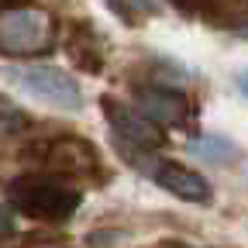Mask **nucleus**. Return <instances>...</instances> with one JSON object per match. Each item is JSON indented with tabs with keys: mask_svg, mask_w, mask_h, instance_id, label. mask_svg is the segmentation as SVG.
<instances>
[{
	"mask_svg": "<svg viewBox=\"0 0 248 248\" xmlns=\"http://www.w3.org/2000/svg\"><path fill=\"white\" fill-rule=\"evenodd\" d=\"M11 234H14V214L0 207V238H11Z\"/></svg>",
	"mask_w": 248,
	"mask_h": 248,
	"instance_id": "9d476101",
	"label": "nucleus"
},
{
	"mask_svg": "<svg viewBox=\"0 0 248 248\" xmlns=\"http://www.w3.org/2000/svg\"><path fill=\"white\" fill-rule=\"evenodd\" d=\"M104 114H107V124L114 128V135L124 141V145H138V148H152L162 141V131L152 117H145L141 110L121 104V100H104Z\"/></svg>",
	"mask_w": 248,
	"mask_h": 248,
	"instance_id": "20e7f679",
	"label": "nucleus"
},
{
	"mask_svg": "<svg viewBox=\"0 0 248 248\" xmlns=\"http://www.w3.org/2000/svg\"><path fill=\"white\" fill-rule=\"evenodd\" d=\"M17 128H24V117H21L11 104H0V135H11V131H17Z\"/></svg>",
	"mask_w": 248,
	"mask_h": 248,
	"instance_id": "1a4fd4ad",
	"label": "nucleus"
},
{
	"mask_svg": "<svg viewBox=\"0 0 248 248\" xmlns=\"http://www.w3.org/2000/svg\"><path fill=\"white\" fill-rule=\"evenodd\" d=\"M138 110L145 117H152L155 124H176V121L186 117L190 104H186V97L176 93V90H155V86H148V90L138 93Z\"/></svg>",
	"mask_w": 248,
	"mask_h": 248,
	"instance_id": "423d86ee",
	"label": "nucleus"
},
{
	"mask_svg": "<svg viewBox=\"0 0 248 248\" xmlns=\"http://www.w3.org/2000/svg\"><path fill=\"white\" fill-rule=\"evenodd\" d=\"M107 7L128 24H141V21L159 14V4H155V0H107Z\"/></svg>",
	"mask_w": 248,
	"mask_h": 248,
	"instance_id": "6e6552de",
	"label": "nucleus"
},
{
	"mask_svg": "<svg viewBox=\"0 0 248 248\" xmlns=\"http://www.w3.org/2000/svg\"><path fill=\"white\" fill-rule=\"evenodd\" d=\"M190 152L203 162H231L238 148L231 138H221V135H203V138H193L190 141Z\"/></svg>",
	"mask_w": 248,
	"mask_h": 248,
	"instance_id": "0eeeda50",
	"label": "nucleus"
},
{
	"mask_svg": "<svg viewBox=\"0 0 248 248\" xmlns=\"http://www.w3.org/2000/svg\"><path fill=\"white\" fill-rule=\"evenodd\" d=\"M11 200L17 210H24L28 217H38V221H66L83 203V197L76 190H66V186H59L52 179H38V176L14 179Z\"/></svg>",
	"mask_w": 248,
	"mask_h": 248,
	"instance_id": "f03ea898",
	"label": "nucleus"
},
{
	"mask_svg": "<svg viewBox=\"0 0 248 248\" xmlns=\"http://www.w3.org/2000/svg\"><path fill=\"white\" fill-rule=\"evenodd\" d=\"M4 79H11L14 86H21L28 97H35L55 110L76 114L83 107V90L79 83L59 66H21V69H4Z\"/></svg>",
	"mask_w": 248,
	"mask_h": 248,
	"instance_id": "f257e3e1",
	"label": "nucleus"
},
{
	"mask_svg": "<svg viewBox=\"0 0 248 248\" xmlns=\"http://www.w3.org/2000/svg\"><path fill=\"white\" fill-rule=\"evenodd\" d=\"M121 238H124L121 231H110V234L104 231V234H90V245H114V241H121Z\"/></svg>",
	"mask_w": 248,
	"mask_h": 248,
	"instance_id": "9b49d317",
	"label": "nucleus"
},
{
	"mask_svg": "<svg viewBox=\"0 0 248 248\" xmlns=\"http://www.w3.org/2000/svg\"><path fill=\"white\" fill-rule=\"evenodd\" d=\"M148 172L166 193H172L179 200H190V203H210V183L200 172L186 169L179 162H152Z\"/></svg>",
	"mask_w": 248,
	"mask_h": 248,
	"instance_id": "39448f33",
	"label": "nucleus"
},
{
	"mask_svg": "<svg viewBox=\"0 0 248 248\" xmlns=\"http://www.w3.org/2000/svg\"><path fill=\"white\" fill-rule=\"evenodd\" d=\"M52 45V21L35 11V7H21V11H4L0 14V48L11 55H35Z\"/></svg>",
	"mask_w": 248,
	"mask_h": 248,
	"instance_id": "7ed1b4c3",
	"label": "nucleus"
},
{
	"mask_svg": "<svg viewBox=\"0 0 248 248\" xmlns=\"http://www.w3.org/2000/svg\"><path fill=\"white\" fill-rule=\"evenodd\" d=\"M238 90L248 97V69H245V73H238Z\"/></svg>",
	"mask_w": 248,
	"mask_h": 248,
	"instance_id": "f8f14e48",
	"label": "nucleus"
}]
</instances>
